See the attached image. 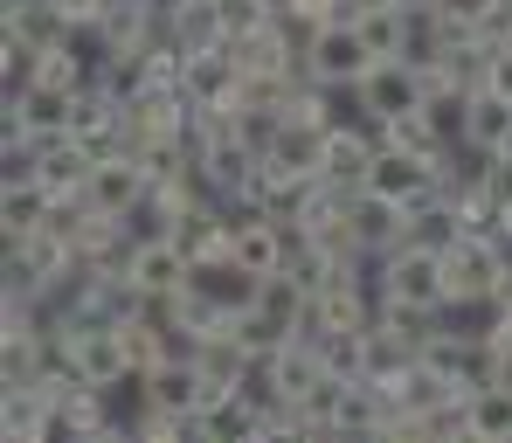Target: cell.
Here are the masks:
<instances>
[{
    "mask_svg": "<svg viewBox=\"0 0 512 443\" xmlns=\"http://www.w3.org/2000/svg\"><path fill=\"white\" fill-rule=\"evenodd\" d=\"M471 430H478V443H512V388L485 381L471 395Z\"/></svg>",
    "mask_w": 512,
    "mask_h": 443,
    "instance_id": "d6986e66",
    "label": "cell"
},
{
    "mask_svg": "<svg viewBox=\"0 0 512 443\" xmlns=\"http://www.w3.org/2000/svg\"><path fill=\"white\" fill-rule=\"evenodd\" d=\"M367 7H395V0H346V14H367Z\"/></svg>",
    "mask_w": 512,
    "mask_h": 443,
    "instance_id": "83f0119b",
    "label": "cell"
},
{
    "mask_svg": "<svg viewBox=\"0 0 512 443\" xmlns=\"http://www.w3.org/2000/svg\"><path fill=\"white\" fill-rule=\"evenodd\" d=\"M319 146H326V132L284 118V132H277L270 153H263V174L270 180H319Z\"/></svg>",
    "mask_w": 512,
    "mask_h": 443,
    "instance_id": "ba28073f",
    "label": "cell"
},
{
    "mask_svg": "<svg viewBox=\"0 0 512 443\" xmlns=\"http://www.w3.org/2000/svg\"><path fill=\"white\" fill-rule=\"evenodd\" d=\"M167 35H173V49H180V56L222 49V42H229V28H222V0H187V7L167 21Z\"/></svg>",
    "mask_w": 512,
    "mask_h": 443,
    "instance_id": "9a60e30c",
    "label": "cell"
},
{
    "mask_svg": "<svg viewBox=\"0 0 512 443\" xmlns=\"http://www.w3.org/2000/svg\"><path fill=\"white\" fill-rule=\"evenodd\" d=\"M443 7V21H464V28H485V7L492 0H436Z\"/></svg>",
    "mask_w": 512,
    "mask_h": 443,
    "instance_id": "603a6c76",
    "label": "cell"
},
{
    "mask_svg": "<svg viewBox=\"0 0 512 443\" xmlns=\"http://www.w3.org/2000/svg\"><path fill=\"white\" fill-rule=\"evenodd\" d=\"M381 409H388V395H381V381H346L340 388V409H333V437H381Z\"/></svg>",
    "mask_w": 512,
    "mask_h": 443,
    "instance_id": "5bb4252c",
    "label": "cell"
},
{
    "mask_svg": "<svg viewBox=\"0 0 512 443\" xmlns=\"http://www.w3.org/2000/svg\"><path fill=\"white\" fill-rule=\"evenodd\" d=\"M367 187H374V194H388V201H429V194H436V160L409 153V146H381Z\"/></svg>",
    "mask_w": 512,
    "mask_h": 443,
    "instance_id": "52a82bcc",
    "label": "cell"
},
{
    "mask_svg": "<svg viewBox=\"0 0 512 443\" xmlns=\"http://www.w3.org/2000/svg\"><path fill=\"white\" fill-rule=\"evenodd\" d=\"M381 298H409V305H443V257L423 243H402L395 257H381Z\"/></svg>",
    "mask_w": 512,
    "mask_h": 443,
    "instance_id": "5b68a950",
    "label": "cell"
},
{
    "mask_svg": "<svg viewBox=\"0 0 512 443\" xmlns=\"http://www.w3.org/2000/svg\"><path fill=\"white\" fill-rule=\"evenodd\" d=\"M187 277H194V257H187L180 243H139V250H132V284H139L153 305L173 298Z\"/></svg>",
    "mask_w": 512,
    "mask_h": 443,
    "instance_id": "9c48e42d",
    "label": "cell"
},
{
    "mask_svg": "<svg viewBox=\"0 0 512 443\" xmlns=\"http://www.w3.org/2000/svg\"><path fill=\"white\" fill-rule=\"evenodd\" d=\"M374 139L353 125V118H340L333 132H326V146H319V180L326 187H346V194H360L367 187V174H374Z\"/></svg>",
    "mask_w": 512,
    "mask_h": 443,
    "instance_id": "8992f818",
    "label": "cell"
},
{
    "mask_svg": "<svg viewBox=\"0 0 512 443\" xmlns=\"http://www.w3.org/2000/svg\"><path fill=\"white\" fill-rule=\"evenodd\" d=\"M485 35H492V42H512V0H492V7H485Z\"/></svg>",
    "mask_w": 512,
    "mask_h": 443,
    "instance_id": "cb8c5ba5",
    "label": "cell"
},
{
    "mask_svg": "<svg viewBox=\"0 0 512 443\" xmlns=\"http://www.w3.org/2000/svg\"><path fill=\"white\" fill-rule=\"evenodd\" d=\"M146 7H153V14H160V21H173V14H180V7H187V0H146Z\"/></svg>",
    "mask_w": 512,
    "mask_h": 443,
    "instance_id": "484cf974",
    "label": "cell"
},
{
    "mask_svg": "<svg viewBox=\"0 0 512 443\" xmlns=\"http://www.w3.org/2000/svg\"><path fill=\"white\" fill-rule=\"evenodd\" d=\"M492 90H506V97H512V42L492 49Z\"/></svg>",
    "mask_w": 512,
    "mask_h": 443,
    "instance_id": "d4e9b609",
    "label": "cell"
},
{
    "mask_svg": "<svg viewBox=\"0 0 512 443\" xmlns=\"http://www.w3.org/2000/svg\"><path fill=\"white\" fill-rule=\"evenodd\" d=\"M243 84V63H236V49L222 42V49H201V56H187V97L194 104H229Z\"/></svg>",
    "mask_w": 512,
    "mask_h": 443,
    "instance_id": "7c38bea8",
    "label": "cell"
},
{
    "mask_svg": "<svg viewBox=\"0 0 512 443\" xmlns=\"http://www.w3.org/2000/svg\"><path fill=\"white\" fill-rule=\"evenodd\" d=\"M346 21L360 28V42H367L374 63H395V56L409 49V21H402V7H367V14H346Z\"/></svg>",
    "mask_w": 512,
    "mask_h": 443,
    "instance_id": "ac0fdd59",
    "label": "cell"
},
{
    "mask_svg": "<svg viewBox=\"0 0 512 443\" xmlns=\"http://www.w3.org/2000/svg\"><path fill=\"white\" fill-rule=\"evenodd\" d=\"M499 277H506L499 243L492 236H464L443 257V305H485V298H499Z\"/></svg>",
    "mask_w": 512,
    "mask_h": 443,
    "instance_id": "6da1fadb",
    "label": "cell"
},
{
    "mask_svg": "<svg viewBox=\"0 0 512 443\" xmlns=\"http://www.w3.org/2000/svg\"><path fill=\"white\" fill-rule=\"evenodd\" d=\"M49 208H56V194H49L42 180H14V187H0V236H28V229H42Z\"/></svg>",
    "mask_w": 512,
    "mask_h": 443,
    "instance_id": "e0dca14e",
    "label": "cell"
},
{
    "mask_svg": "<svg viewBox=\"0 0 512 443\" xmlns=\"http://www.w3.org/2000/svg\"><path fill=\"white\" fill-rule=\"evenodd\" d=\"M194 284H201V291H208L222 312H250L263 277H256V270H243L236 257H222V264H194Z\"/></svg>",
    "mask_w": 512,
    "mask_h": 443,
    "instance_id": "2e32d148",
    "label": "cell"
},
{
    "mask_svg": "<svg viewBox=\"0 0 512 443\" xmlns=\"http://www.w3.org/2000/svg\"><path fill=\"white\" fill-rule=\"evenodd\" d=\"M319 360H326L333 374H346V381H360V374H367V333H326V340H319Z\"/></svg>",
    "mask_w": 512,
    "mask_h": 443,
    "instance_id": "44dd1931",
    "label": "cell"
},
{
    "mask_svg": "<svg viewBox=\"0 0 512 443\" xmlns=\"http://www.w3.org/2000/svg\"><path fill=\"white\" fill-rule=\"evenodd\" d=\"M0 437L7 443H63V416H56V388H0Z\"/></svg>",
    "mask_w": 512,
    "mask_h": 443,
    "instance_id": "3957f363",
    "label": "cell"
},
{
    "mask_svg": "<svg viewBox=\"0 0 512 443\" xmlns=\"http://www.w3.org/2000/svg\"><path fill=\"white\" fill-rule=\"evenodd\" d=\"M512 139V97L506 90H471V118H464V139L457 146H471V153H499Z\"/></svg>",
    "mask_w": 512,
    "mask_h": 443,
    "instance_id": "4fadbf2b",
    "label": "cell"
},
{
    "mask_svg": "<svg viewBox=\"0 0 512 443\" xmlns=\"http://www.w3.org/2000/svg\"><path fill=\"white\" fill-rule=\"evenodd\" d=\"M229 222H236V264L256 277L284 270V222L277 215H229Z\"/></svg>",
    "mask_w": 512,
    "mask_h": 443,
    "instance_id": "8fae6325",
    "label": "cell"
},
{
    "mask_svg": "<svg viewBox=\"0 0 512 443\" xmlns=\"http://www.w3.org/2000/svg\"><path fill=\"white\" fill-rule=\"evenodd\" d=\"M409 360H423L402 333H388V326H367V381H395Z\"/></svg>",
    "mask_w": 512,
    "mask_h": 443,
    "instance_id": "ffe728a7",
    "label": "cell"
},
{
    "mask_svg": "<svg viewBox=\"0 0 512 443\" xmlns=\"http://www.w3.org/2000/svg\"><path fill=\"white\" fill-rule=\"evenodd\" d=\"M28 7H42V0H0V14H28Z\"/></svg>",
    "mask_w": 512,
    "mask_h": 443,
    "instance_id": "4316f807",
    "label": "cell"
},
{
    "mask_svg": "<svg viewBox=\"0 0 512 443\" xmlns=\"http://www.w3.org/2000/svg\"><path fill=\"white\" fill-rule=\"evenodd\" d=\"M367 70H374V56H367V42H360L353 21H326V28L305 42V77H312V84L346 90V84H360Z\"/></svg>",
    "mask_w": 512,
    "mask_h": 443,
    "instance_id": "7a4b0ae2",
    "label": "cell"
},
{
    "mask_svg": "<svg viewBox=\"0 0 512 443\" xmlns=\"http://www.w3.org/2000/svg\"><path fill=\"white\" fill-rule=\"evenodd\" d=\"M464 236H471V229H464V208H457V201H443V194L409 201V243H423V250H436V257H450Z\"/></svg>",
    "mask_w": 512,
    "mask_h": 443,
    "instance_id": "30bf717a",
    "label": "cell"
},
{
    "mask_svg": "<svg viewBox=\"0 0 512 443\" xmlns=\"http://www.w3.org/2000/svg\"><path fill=\"white\" fill-rule=\"evenodd\" d=\"M263 21H277V14H270V0H222V28H229V42L256 35Z\"/></svg>",
    "mask_w": 512,
    "mask_h": 443,
    "instance_id": "7402d4cb",
    "label": "cell"
},
{
    "mask_svg": "<svg viewBox=\"0 0 512 443\" xmlns=\"http://www.w3.org/2000/svg\"><path fill=\"white\" fill-rule=\"evenodd\" d=\"M353 243L381 264V257H395L402 243H409V201H388V194H374V187H360L353 194Z\"/></svg>",
    "mask_w": 512,
    "mask_h": 443,
    "instance_id": "277c9868",
    "label": "cell"
}]
</instances>
